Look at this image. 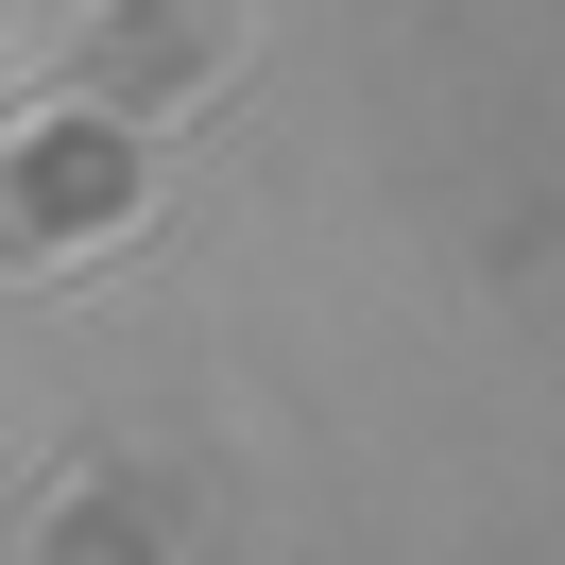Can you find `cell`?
Returning a JSON list of instances; mask_svg holds the SVG:
<instances>
[{"label": "cell", "mask_w": 565, "mask_h": 565, "mask_svg": "<svg viewBox=\"0 0 565 565\" xmlns=\"http://www.w3.org/2000/svg\"><path fill=\"white\" fill-rule=\"evenodd\" d=\"M120 206H138V154L86 138V120H35V138L0 154V241H35V223L52 241H104Z\"/></svg>", "instance_id": "1"}, {"label": "cell", "mask_w": 565, "mask_h": 565, "mask_svg": "<svg viewBox=\"0 0 565 565\" xmlns=\"http://www.w3.org/2000/svg\"><path fill=\"white\" fill-rule=\"evenodd\" d=\"M206 52H223V0H120V18H104V70H120V86L206 70Z\"/></svg>", "instance_id": "2"}]
</instances>
